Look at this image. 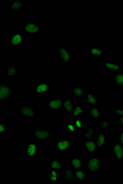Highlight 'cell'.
<instances>
[{
	"instance_id": "cell-1",
	"label": "cell",
	"mask_w": 123,
	"mask_h": 184,
	"mask_svg": "<svg viewBox=\"0 0 123 184\" xmlns=\"http://www.w3.org/2000/svg\"><path fill=\"white\" fill-rule=\"evenodd\" d=\"M24 29L28 34L35 35L40 32V26L35 22H29L25 24Z\"/></svg>"
},
{
	"instance_id": "cell-2",
	"label": "cell",
	"mask_w": 123,
	"mask_h": 184,
	"mask_svg": "<svg viewBox=\"0 0 123 184\" xmlns=\"http://www.w3.org/2000/svg\"><path fill=\"white\" fill-rule=\"evenodd\" d=\"M20 113L24 117H33L35 116L34 110L31 107L27 105H24L20 107L19 108Z\"/></svg>"
},
{
	"instance_id": "cell-3",
	"label": "cell",
	"mask_w": 123,
	"mask_h": 184,
	"mask_svg": "<svg viewBox=\"0 0 123 184\" xmlns=\"http://www.w3.org/2000/svg\"><path fill=\"white\" fill-rule=\"evenodd\" d=\"M11 96V90L10 86L6 84L0 85V98L1 99L10 98Z\"/></svg>"
},
{
	"instance_id": "cell-4",
	"label": "cell",
	"mask_w": 123,
	"mask_h": 184,
	"mask_svg": "<svg viewBox=\"0 0 123 184\" xmlns=\"http://www.w3.org/2000/svg\"><path fill=\"white\" fill-rule=\"evenodd\" d=\"M50 135V132L47 129H37L35 131V138L39 139H46Z\"/></svg>"
},
{
	"instance_id": "cell-5",
	"label": "cell",
	"mask_w": 123,
	"mask_h": 184,
	"mask_svg": "<svg viewBox=\"0 0 123 184\" xmlns=\"http://www.w3.org/2000/svg\"><path fill=\"white\" fill-rule=\"evenodd\" d=\"M24 42L23 38L21 33H17L13 35L9 40V42L13 46H19Z\"/></svg>"
},
{
	"instance_id": "cell-6",
	"label": "cell",
	"mask_w": 123,
	"mask_h": 184,
	"mask_svg": "<svg viewBox=\"0 0 123 184\" xmlns=\"http://www.w3.org/2000/svg\"><path fill=\"white\" fill-rule=\"evenodd\" d=\"M37 146L35 143H29L27 147V155L29 158H33L37 154Z\"/></svg>"
},
{
	"instance_id": "cell-7",
	"label": "cell",
	"mask_w": 123,
	"mask_h": 184,
	"mask_svg": "<svg viewBox=\"0 0 123 184\" xmlns=\"http://www.w3.org/2000/svg\"><path fill=\"white\" fill-rule=\"evenodd\" d=\"M88 169L91 171H97L100 167L99 159L97 158L91 159L88 163Z\"/></svg>"
},
{
	"instance_id": "cell-8",
	"label": "cell",
	"mask_w": 123,
	"mask_h": 184,
	"mask_svg": "<svg viewBox=\"0 0 123 184\" xmlns=\"http://www.w3.org/2000/svg\"><path fill=\"white\" fill-rule=\"evenodd\" d=\"M49 108L51 109H59L62 107V102L61 99H56L50 100H48Z\"/></svg>"
},
{
	"instance_id": "cell-9",
	"label": "cell",
	"mask_w": 123,
	"mask_h": 184,
	"mask_svg": "<svg viewBox=\"0 0 123 184\" xmlns=\"http://www.w3.org/2000/svg\"><path fill=\"white\" fill-rule=\"evenodd\" d=\"M70 142L68 140H60L57 143V149L59 151L64 152L68 149Z\"/></svg>"
},
{
	"instance_id": "cell-10",
	"label": "cell",
	"mask_w": 123,
	"mask_h": 184,
	"mask_svg": "<svg viewBox=\"0 0 123 184\" xmlns=\"http://www.w3.org/2000/svg\"><path fill=\"white\" fill-rule=\"evenodd\" d=\"M59 54L60 59L62 61L68 63L70 61V53L66 49L60 47L59 49Z\"/></svg>"
},
{
	"instance_id": "cell-11",
	"label": "cell",
	"mask_w": 123,
	"mask_h": 184,
	"mask_svg": "<svg viewBox=\"0 0 123 184\" xmlns=\"http://www.w3.org/2000/svg\"><path fill=\"white\" fill-rule=\"evenodd\" d=\"M113 152L118 160H122L123 158V149L120 145L117 144L113 147Z\"/></svg>"
},
{
	"instance_id": "cell-12",
	"label": "cell",
	"mask_w": 123,
	"mask_h": 184,
	"mask_svg": "<svg viewBox=\"0 0 123 184\" xmlns=\"http://www.w3.org/2000/svg\"><path fill=\"white\" fill-rule=\"evenodd\" d=\"M48 84H39L36 86L35 93L37 94H43L48 90Z\"/></svg>"
},
{
	"instance_id": "cell-13",
	"label": "cell",
	"mask_w": 123,
	"mask_h": 184,
	"mask_svg": "<svg viewBox=\"0 0 123 184\" xmlns=\"http://www.w3.org/2000/svg\"><path fill=\"white\" fill-rule=\"evenodd\" d=\"M85 146L86 149L90 152H93L95 151L96 148L95 143L94 141H89L85 143Z\"/></svg>"
},
{
	"instance_id": "cell-14",
	"label": "cell",
	"mask_w": 123,
	"mask_h": 184,
	"mask_svg": "<svg viewBox=\"0 0 123 184\" xmlns=\"http://www.w3.org/2000/svg\"><path fill=\"white\" fill-rule=\"evenodd\" d=\"M73 96L75 97L80 98L83 95V91L79 86H75L73 87Z\"/></svg>"
},
{
	"instance_id": "cell-15",
	"label": "cell",
	"mask_w": 123,
	"mask_h": 184,
	"mask_svg": "<svg viewBox=\"0 0 123 184\" xmlns=\"http://www.w3.org/2000/svg\"><path fill=\"white\" fill-rule=\"evenodd\" d=\"M50 167L51 169H54L57 171H60L62 169L61 163L57 160L51 161L50 165Z\"/></svg>"
},
{
	"instance_id": "cell-16",
	"label": "cell",
	"mask_w": 123,
	"mask_h": 184,
	"mask_svg": "<svg viewBox=\"0 0 123 184\" xmlns=\"http://www.w3.org/2000/svg\"><path fill=\"white\" fill-rule=\"evenodd\" d=\"M59 175L57 170L51 169L49 179L51 182H57L59 180Z\"/></svg>"
},
{
	"instance_id": "cell-17",
	"label": "cell",
	"mask_w": 123,
	"mask_h": 184,
	"mask_svg": "<svg viewBox=\"0 0 123 184\" xmlns=\"http://www.w3.org/2000/svg\"><path fill=\"white\" fill-rule=\"evenodd\" d=\"M63 107L64 109L69 113L72 111L73 105L71 100L70 99L65 100L63 103Z\"/></svg>"
},
{
	"instance_id": "cell-18",
	"label": "cell",
	"mask_w": 123,
	"mask_h": 184,
	"mask_svg": "<svg viewBox=\"0 0 123 184\" xmlns=\"http://www.w3.org/2000/svg\"><path fill=\"white\" fill-rule=\"evenodd\" d=\"M83 113V109L80 105L76 106L74 109L73 112V116L74 117H77L82 115Z\"/></svg>"
},
{
	"instance_id": "cell-19",
	"label": "cell",
	"mask_w": 123,
	"mask_h": 184,
	"mask_svg": "<svg viewBox=\"0 0 123 184\" xmlns=\"http://www.w3.org/2000/svg\"><path fill=\"white\" fill-rule=\"evenodd\" d=\"M65 178L68 181H72L74 179V176L72 170L67 169L65 170Z\"/></svg>"
},
{
	"instance_id": "cell-20",
	"label": "cell",
	"mask_w": 123,
	"mask_h": 184,
	"mask_svg": "<svg viewBox=\"0 0 123 184\" xmlns=\"http://www.w3.org/2000/svg\"><path fill=\"white\" fill-rule=\"evenodd\" d=\"M71 166L75 169H79L82 165V161L79 158H73L71 161Z\"/></svg>"
},
{
	"instance_id": "cell-21",
	"label": "cell",
	"mask_w": 123,
	"mask_h": 184,
	"mask_svg": "<svg viewBox=\"0 0 123 184\" xmlns=\"http://www.w3.org/2000/svg\"><path fill=\"white\" fill-rule=\"evenodd\" d=\"M6 75L7 76L13 77L16 73V67L15 65L9 67L6 72Z\"/></svg>"
},
{
	"instance_id": "cell-22",
	"label": "cell",
	"mask_w": 123,
	"mask_h": 184,
	"mask_svg": "<svg viewBox=\"0 0 123 184\" xmlns=\"http://www.w3.org/2000/svg\"><path fill=\"white\" fill-rule=\"evenodd\" d=\"M105 66L108 69L114 70H120V67L119 65L112 62H107L105 63Z\"/></svg>"
},
{
	"instance_id": "cell-23",
	"label": "cell",
	"mask_w": 123,
	"mask_h": 184,
	"mask_svg": "<svg viewBox=\"0 0 123 184\" xmlns=\"http://www.w3.org/2000/svg\"><path fill=\"white\" fill-rule=\"evenodd\" d=\"M106 139L103 135L100 134L97 138V144L99 147H103L106 142Z\"/></svg>"
},
{
	"instance_id": "cell-24",
	"label": "cell",
	"mask_w": 123,
	"mask_h": 184,
	"mask_svg": "<svg viewBox=\"0 0 123 184\" xmlns=\"http://www.w3.org/2000/svg\"><path fill=\"white\" fill-rule=\"evenodd\" d=\"M90 115L93 118H98L100 116V112L97 107H93L89 111Z\"/></svg>"
},
{
	"instance_id": "cell-25",
	"label": "cell",
	"mask_w": 123,
	"mask_h": 184,
	"mask_svg": "<svg viewBox=\"0 0 123 184\" xmlns=\"http://www.w3.org/2000/svg\"><path fill=\"white\" fill-rule=\"evenodd\" d=\"M22 5V2L19 1H15L11 3V9L12 10H17L21 8Z\"/></svg>"
},
{
	"instance_id": "cell-26",
	"label": "cell",
	"mask_w": 123,
	"mask_h": 184,
	"mask_svg": "<svg viewBox=\"0 0 123 184\" xmlns=\"http://www.w3.org/2000/svg\"><path fill=\"white\" fill-rule=\"evenodd\" d=\"M95 135V132L92 129L90 128L88 129L85 134L84 138L87 140H90L92 139Z\"/></svg>"
},
{
	"instance_id": "cell-27",
	"label": "cell",
	"mask_w": 123,
	"mask_h": 184,
	"mask_svg": "<svg viewBox=\"0 0 123 184\" xmlns=\"http://www.w3.org/2000/svg\"><path fill=\"white\" fill-rule=\"evenodd\" d=\"M115 82L118 86H123V74H118L115 77Z\"/></svg>"
},
{
	"instance_id": "cell-28",
	"label": "cell",
	"mask_w": 123,
	"mask_h": 184,
	"mask_svg": "<svg viewBox=\"0 0 123 184\" xmlns=\"http://www.w3.org/2000/svg\"><path fill=\"white\" fill-rule=\"evenodd\" d=\"M86 100L89 104H95L96 103L95 96L91 94H88L87 95Z\"/></svg>"
},
{
	"instance_id": "cell-29",
	"label": "cell",
	"mask_w": 123,
	"mask_h": 184,
	"mask_svg": "<svg viewBox=\"0 0 123 184\" xmlns=\"http://www.w3.org/2000/svg\"><path fill=\"white\" fill-rule=\"evenodd\" d=\"M75 176L78 180L82 181L84 180L85 178V174L82 170H78L75 172Z\"/></svg>"
},
{
	"instance_id": "cell-30",
	"label": "cell",
	"mask_w": 123,
	"mask_h": 184,
	"mask_svg": "<svg viewBox=\"0 0 123 184\" xmlns=\"http://www.w3.org/2000/svg\"><path fill=\"white\" fill-rule=\"evenodd\" d=\"M91 53L92 55L99 57L101 56L102 51L101 49L94 48L91 49Z\"/></svg>"
},
{
	"instance_id": "cell-31",
	"label": "cell",
	"mask_w": 123,
	"mask_h": 184,
	"mask_svg": "<svg viewBox=\"0 0 123 184\" xmlns=\"http://www.w3.org/2000/svg\"><path fill=\"white\" fill-rule=\"evenodd\" d=\"M66 128L69 132H72V133L74 132L77 129V127L75 126V125L72 124V123H70V124H69L67 125Z\"/></svg>"
},
{
	"instance_id": "cell-32",
	"label": "cell",
	"mask_w": 123,
	"mask_h": 184,
	"mask_svg": "<svg viewBox=\"0 0 123 184\" xmlns=\"http://www.w3.org/2000/svg\"><path fill=\"white\" fill-rule=\"evenodd\" d=\"M99 125L101 128H108L109 127V122L107 121H102L100 123Z\"/></svg>"
},
{
	"instance_id": "cell-33",
	"label": "cell",
	"mask_w": 123,
	"mask_h": 184,
	"mask_svg": "<svg viewBox=\"0 0 123 184\" xmlns=\"http://www.w3.org/2000/svg\"><path fill=\"white\" fill-rule=\"evenodd\" d=\"M82 121L80 119L78 118L76 119L75 121V125L77 127L79 128H82Z\"/></svg>"
},
{
	"instance_id": "cell-34",
	"label": "cell",
	"mask_w": 123,
	"mask_h": 184,
	"mask_svg": "<svg viewBox=\"0 0 123 184\" xmlns=\"http://www.w3.org/2000/svg\"><path fill=\"white\" fill-rule=\"evenodd\" d=\"M6 132V125L4 124H1L0 125V132L1 134H4Z\"/></svg>"
},
{
	"instance_id": "cell-35",
	"label": "cell",
	"mask_w": 123,
	"mask_h": 184,
	"mask_svg": "<svg viewBox=\"0 0 123 184\" xmlns=\"http://www.w3.org/2000/svg\"><path fill=\"white\" fill-rule=\"evenodd\" d=\"M115 113L118 116H123V108L118 109H116Z\"/></svg>"
},
{
	"instance_id": "cell-36",
	"label": "cell",
	"mask_w": 123,
	"mask_h": 184,
	"mask_svg": "<svg viewBox=\"0 0 123 184\" xmlns=\"http://www.w3.org/2000/svg\"><path fill=\"white\" fill-rule=\"evenodd\" d=\"M119 138L122 144L123 145V132H121L120 134Z\"/></svg>"
},
{
	"instance_id": "cell-37",
	"label": "cell",
	"mask_w": 123,
	"mask_h": 184,
	"mask_svg": "<svg viewBox=\"0 0 123 184\" xmlns=\"http://www.w3.org/2000/svg\"><path fill=\"white\" fill-rule=\"evenodd\" d=\"M119 120L120 121L121 124L123 125V116H122L121 117L119 118Z\"/></svg>"
}]
</instances>
